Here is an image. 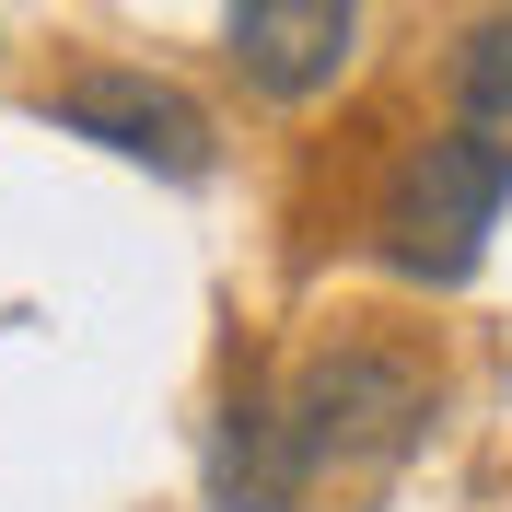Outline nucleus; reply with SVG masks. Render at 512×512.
<instances>
[{"label": "nucleus", "instance_id": "obj_1", "mask_svg": "<svg viewBox=\"0 0 512 512\" xmlns=\"http://www.w3.org/2000/svg\"><path fill=\"white\" fill-rule=\"evenodd\" d=\"M501 198H512V163L489 152V140H466V128H443V140H419V152L384 175L373 245H384V268H396V280L454 291V280L489 256V222H501Z\"/></svg>", "mask_w": 512, "mask_h": 512}, {"label": "nucleus", "instance_id": "obj_2", "mask_svg": "<svg viewBox=\"0 0 512 512\" xmlns=\"http://www.w3.org/2000/svg\"><path fill=\"white\" fill-rule=\"evenodd\" d=\"M291 443H303V466H384V454L419 443V419H431V373L396 350H315L303 373H291L280 396Z\"/></svg>", "mask_w": 512, "mask_h": 512}, {"label": "nucleus", "instance_id": "obj_3", "mask_svg": "<svg viewBox=\"0 0 512 512\" xmlns=\"http://www.w3.org/2000/svg\"><path fill=\"white\" fill-rule=\"evenodd\" d=\"M35 117H59L70 140H105V152L152 163V175H210V117H198V94H175L163 70H59L47 94H35Z\"/></svg>", "mask_w": 512, "mask_h": 512}, {"label": "nucleus", "instance_id": "obj_4", "mask_svg": "<svg viewBox=\"0 0 512 512\" xmlns=\"http://www.w3.org/2000/svg\"><path fill=\"white\" fill-rule=\"evenodd\" d=\"M233 24V70H245L268 105H303L350 70V35H361V0H222Z\"/></svg>", "mask_w": 512, "mask_h": 512}, {"label": "nucleus", "instance_id": "obj_5", "mask_svg": "<svg viewBox=\"0 0 512 512\" xmlns=\"http://www.w3.org/2000/svg\"><path fill=\"white\" fill-rule=\"evenodd\" d=\"M303 478H315V466H303V443H291L280 396H233L222 431H210V501L222 512H291Z\"/></svg>", "mask_w": 512, "mask_h": 512}, {"label": "nucleus", "instance_id": "obj_6", "mask_svg": "<svg viewBox=\"0 0 512 512\" xmlns=\"http://www.w3.org/2000/svg\"><path fill=\"white\" fill-rule=\"evenodd\" d=\"M454 117H466V140H489L512 163V0L489 24H466V47H454Z\"/></svg>", "mask_w": 512, "mask_h": 512}]
</instances>
